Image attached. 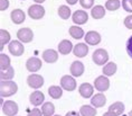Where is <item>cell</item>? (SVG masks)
<instances>
[{
    "mask_svg": "<svg viewBox=\"0 0 132 116\" xmlns=\"http://www.w3.org/2000/svg\"><path fill=\"white\" fill-rule=\"evenodd\" d=\"M124 26L129 29H132V15H129L124 18Z\"/></svg>",
    "mask_w": 132,
    "mask_h": 116,
    "instance_id": "e575fe53",
    "label": "cell"
},
{
    "mask_svg": "<svg viewBox=\"0 0 132 116\" xmlns=\"http://www.w3.org/2000/svg\"><path fill=\"white\" fill-rule=\"evenodd\" d=\"M74 46H73V43L68 39H63V41L58 44V52L63 55H66L68 53H71L73 51Z\"/></svg>",
    "mask_w": 132,
    "mask_h": 116,
    "instance_id": "d6986e66",
    "label": "cell"
},
{
    "mask_svg": "<svg viewBox=\"0 0 132 116\" xmlns=\"http://www.w3.org/2000/svg\"><path fill=\"white\" fill-rule=\"evenodd\" d=\"M109 112L113 113V114H115L117 116L123 114L124 112V104L121 101H115L113 103V104L110 105V107H109Z\"/></svg>",
    "mask_w": 132,
    "mask_h": 116,
    "instance_id": "603a6c76",
    "label": "cell"
},
{
    "mask_svg": "<svg viewBox=\"0 0 132 116\" xmlns=\"http://www.w3.org/2000/svg\"><path fill=\"white\" fill-rule=\"evenodd\" d=\"M8 50L14 56H20L24 54L25 47L20 41H15L14 39L8 44Z\"/></svg>",
    "mask_w": 132,
    "mask_h": 116,
    "instance_id": "9c48e42d",
    "label": "cell"
},
{
    "mask_svg": "<svg viewBox=\"0 0 132 116\" xmlns=\"http://www.w3.org/2000/svg\"><path fill=\"white\" fill-rule=\"evenodd\" d=\"M10 65V58L8 55H6L5 53L0 54V70H6L8 69Z\"/></svg>",
    "mask_w": 132,
    "mask_h": 116,
    "instance_id": "4dcf8cb0",
    "label": "cell"
},
{
    "mask_svg": "<svg viewBox=\"0 0 132 116\" xmlns=\"http://www.w3.org/2000/svg\"><path fill=\"white\" fill-rule=\"evenodd\" d=\"M84 64L82 63L81 61H74L73 63L71 64V68H70V71H71V74L73 77H81L82 74L84 73Z\"/></svg>",
    "mask_w": 132,
    "mask_h": 116,
    "instance_id": "9a60e30c",
    "label": "cell"
},
{
    "mask_svg": "<svg viewBox=\"0 0 132 116\" xmlns=\"http://www.w3.org/2000/svg\"><path fill=\"white\" fill-rule=\"evenodd\" d=\"M72 19H73L74 24L84 25V24H86L87 21H88V15H87V12L85 10L80 9V10H76L73 15H72Z\"/></svg>",
    "mask_w": 132,
    "mask_h": 116,
    "instance_id": "30bf717a",
    "label": "cell"
},
{
    "mask_svg": "<svg viewBox=\"0 0 132 116\" xmlns=\"http://www.w3.org/2000/svg\"><path fill=\"white\" fill-rule=\"evenodd\" d=\"M9 7V1L8 0H0V10L4 11V10H7Z\"/></svg>",
    "mask_w": 132,
    "mask_h": 116,
    "instance_id": "8d00e7d4",
    "label": "cell"
},
{
    "mask_svg": "<svg viewBox=\"0 0 132 116\" xmlns=\"http://www.w3.org/2000/svg\"><path fill=\"white\" fill-rule=\"evenodd\" d=\"M28 15L31 19H40L45 16V8L42 5H31L28 8Z\"/></svg>",
    "mask_w": 132,
    "mask_h": 116,
    "instance_id": "8992f818",
    "label": "cell"
},
{
    "mask_svg": "<svg viewBox=\"0 0 132 116\" xmlns=\"http://www.w3.org/2000/svg\"><path fill=\"white\" fill-rule=\"evenodd\" d=\"M80 5L85 9H92L94 5V0H80Z\"/></svg>",
    "mask_w": 132,
    "mask_h": 116,
    "instance_id": "d6a6232c",
    "label": "cell"
},
{
    "mask_svg": "<svg viewBox=\"0 0 132 116\" xmlns=\"http://www.w3.org/2000/svg\"><path fill=\"white\" fill-rule=\"evenodd\" d=\"M44 100H45V95L39 90L31 92L30 96H29V101H30V104L34 105V106L42 105L43 103H44Z\"/></svg>",
    "mask_w": 132,
    "mask_h": 116,
    "instance_id": "2e32d148",
    "label": "cell"
},
{
    "mask_svg": "<svg viewBox=\"0 0 132 116\" xmlns=\"http://www.w3.org/2000/svg\"><path fill=\"white\" fill-rule=\"evenodd\" d=\"M120 6H121L120 0H108V1L105 2V8L110 11L118 10V9L120 8Z\"/></svg>",
    "mask_w": 132,
    "mask_h": 116,
    "instance_id": "1f68e13d",
    "label": "cell"
},
{
    "mask_svg": "<svg viewBox=\"0 0 132 116\" xmlns=\"http://www.w3.org/2000/svg\"><path fill=\"white\" fill-rule=\"evenodd\" d=\"M106 103V97L102 94V92H98V94L94 95L93 97L91 98V104L93 107H103Z\"/></svg>",
    "mask_w": 132,
    "mask_h": 116,
    "instance_id": "ffe728a7",
    "label": "cell"
},
{
    "mask_svg": "<svg viewBox=\"0 0 132 116\" xmlns=\"http://www.w3.org/2000/svg\"><path fill=\"white\" fill-rule=\"evenodd\" d=\"M118 70V67L117 64L114 63V62H108L103 67V74L106 76V77H111V76H113L115 72Z\"/></svg>",
    "mask_w": 132,
    "mask_h": 116,
    "instance_id": "cb8c5ba5",
    "label": "cell"
},
{
    "mask_svg": "<svg viewBox=\"0 0 132 116\" xmlns=\"http://www.w3.org/2000/svg\"><path fill=\"white\" fill-rule=\"evenodd\" d=\"M92 60L96 65H103L104 67L109 61V53L104 49H97L93 52Z\"/></svg>",
    "mask_w": 132,
    "mask_h": 116,
    "instance_id": "7a4b0ae2",
    "label": "cell"
},
{
    "mask_svg": "<svg viewBox=\"0 0 132 116\" xmlns=\"http://www.w3.org/2000/svg\"><path fill=\"white\" fill-rule=\"evenodd\" d=\"M78 92L83 98H91L94 92V86H92L88 82H84L78 88Z\"/></svg>",
    "mask_w": 132,
    "mask_h": 116,
    "instance_id": "7c38bea8",
    "label": "cell"
},
{
    "mask_svg": "<svg viewBox=\"0 0 132 116\" xmlns=\"http://www.w3.org/2000/svg\"><path fill=\"white\" fill-rule=\"evenodd\" d=\"M34 1H35L37 5H39V4H43V2L46 1V0H34Z\"/></svg>",
    "mask_w": 132,
    "mask_h": 116,
    "instance_id": "b9f144b4",
    "label": "cell"
},
{
    "mask_svg": "<svg viewBox=\"0 0 132 116\" xmlns=\"http://www.w3.org/2000/svg\"><path fill=\"white\" fill-rule=\"evenodd\" d=\"M103 116H117V115L113 114V113H111V112H109V111H108L106 113H104Z\"/></svg>",
    "mask_w": 132,
    "mask_h": 116,
    "instance_id": "60d3db41",
    "label": "cell"
},
{
    "mask_svg": "<svg viewBox=\"0 0 132 116\" xmlns=\"http://www.w3.org/2000/svg\"><path fill=\"white\" fill-rule=\"evenodd\" d=\"M71 14H72V11H71V8L68 7V6L62 5L58 7V15L62 19H68L71 17Z\"/></svg>",
    "mask_w": 132,
    "mask_h": 116,
    "instance_id": "83f0119b",
    "label": "cell"
},
{
    "mask_svg": "<svg viewBox=\"0 0 132 116\" xmlns=\"http://www.w3.org/2000/svg\"><path fill=\"white\" fill-rule=\"evenodd\" d=\"M94 88L98 90L100 92L106 91L110 88V80L108 79L106 76H98V77L94 80Z\"/></svg>",
    "mask_w": 132,
    "mask_h": 116,
    "instance_id": "5b68a950",
    "label": "cell"
},
{
    "mask_svg": "<svg viewBox=\"0 0 132 116\" xmlns=\"http://www.w3.org/2000/svg\"><path fill=\"white\" fill-rule=\"evenodd\" d=\"M43 60L47 62V63H55L58 60V53L55 50H45L43 52Z\"/></svg>",
    "mask_w": 132,
    "mask_h": 116,
    "instance_id": "e0dca14e",
    "label": "cell"
},
{
    "mask_svg": "<svg viewBox=\"0 0 132 116\" xmlns=\"http://www.w3.org/2000/svg\"><path fill=\"white\" fill-rule=\"evenodd\" d=\"M18 91V86L12 80H1L0 82V96L2 98L10 97Z\"/></svg>",
    "mask_w": 132,
    "mask_h": 116,
    "instance_id": "6da1fadb",
    "label": "cell"
},
{
    "mask_svg": "<svg viewBox=\"0 0 132 116\" xmlns=\"http://www.w3.org/2000/svg\"><path fill=\"white\" fill-rule=\"evenodd\" d=\"M48 94L52 98L54 99H59L63 95V88L59 86H51L48 88Z\"/></svg>",
    "mask_w": 132,
    "mask_h": 116,
    "instance_id": "d4e9b609",
    "label": "cell"
},
{
    "mask_svg": "<svg viewBox=\"0 0 132 116\" xmlns=\"http://www.w3.org/2000/svg\"><path fill=\"white\" fill-rule=\"evenodd\" d=\"M10 34L6 29H0V44H1V50L4 49L5 44L10 43Z\"/></svg>",
    "mask_w": 132,
    "mask_h": 116,
    "instance_id": "f546056e",
    "label": "cell"
},
{
    "mask_svg": "<svg viewBox=\"0 0 132 116\" xmlns=\"http://www.w3.org/2000/svg\"><path fill=\"white\" fill-rule=\"evenodd\" d=\"M91 16L94 19H101L105 16V8L101 5H96L91 9Z\"/></svg>",
    "mask_w": 132,
    "mask_h": 116,
    "instance_id": "44dd1931",
    "label": "cell"
},
{
    "mask_svg": "<svg viewBox=\"0 0 132 116\" xmlns=\"http://www.w3.org/2000/svg\"><path fill=\"white\" fill-rule=\"evenodd\" d=\"M27 116H44V115H43L42 111H39L38 108H34L29 112V114Z\"/></svg>",
    "mask_w": 132,
    "mask_h": 116,
    "instance_id": "74e56055",
    "label": "cell"
},
{
    "mask_svg": "<svg viewBox=\"0 0 132 116\" xmlns=\"http://www.w3.org/2000/svg\"><path fill=\"white\" fill-rule=\"evenodd\" d=\"M10 17H11V21L14 24L16 25H20L25 22L26 19V15L25 12L21 10V9H14L10 14Z\"/></svg>",
    "mask_w": 132,
    "mask_h": 116,
    "instance_id": "5bb4252c",
    "label": "cell"
},
{
    "mask_svg": "<svg viewBox=\"0 0 132 116\" xmlns=\"http://www.w3.org/2000/svg\"><path fill=\"white\" fill-rule=\"evenodd\" d=\"M76 80L74 79L73 76H63L61 79V87L64 89V90L67 91H73L76 89Z\"/></svg>",
    "mask_w": 132,
    "mask_h": 116,
    "instance_id": "3957f363",
    "label": "cell"
},
{
    "mask_svg": "<svg viewBox=\"0 0 132 116\" xmlns=\"http://www.w3.org/2000/svg\"><path fill=\"white\" fill-rule=\"evenodd\" d=\"M73 53L75 56L77 58H84V56L87 55L88 53V46L86 43H78L74 46L73 49Z\"/></svg>",
    "mask_w": 132,
    "mask_h": 116,
    "instance_id": "ac0fdd59",
    "label": "cell"
},
{
    "mask_svg": "<svg viewBox=\"0 0 132 116\" xmlns=\"http://www.w3.org/2000/svg\"><path fill=\"white\" fill-rule=\"evenodd\" d=\"M68 32H70V35L75 39H81V38L85 37L83 28H81L80 26H71Z\"/></svg>",
    "mask_w": 132,
    "mask_h": 116,
    "instance_id": "7402d4cb",
    "label": "cell"
},
{
    "mask_svg": "<svg viewBox=\"0 0 132 116\" xmlns=\"http://www.w3.org/2000/svg\"><path fill=\"white\" fill-rule=\"evenodd\" d=\"M65 116H81V114L77 113V112H75V111H71V112H68Z\"/></svg>",
    "mask_w": 132,
    "mask_h": 116,
    "instance_id": "f35d334b",
    "label": "cell"
},
{
    "mask_svg": "<svg viewBox=\"0 0 132 116\" xmlns=\"http://www.w3.org/2000/svg\"><path fill=\"white\" fill-rule=\"evenodd\" d=\"M27 84L29 87L32 89H39L44 85V78H43L40 74L31 73L30 76H28V78H27Z\"/></svg>",
    "mask_w": 132,
    "mask_h": 116,
    "instance_id": "52a82bcc",
    "label": "cell"
},
{
    "mask_svg": "<svg viewBox=\"0 0 132 116\" xmlns=\"http://www.w3.org/2000/svg\"><path fill=\"white\" fill-rule=\"evenodd\" d=\"M15 76V70L12 67H9L6 70H1L0 71V78L1 80H11Z\"/></svg>",
    "mask_w": 132,
    "mask_h": 116,
    "instance_id": "f1b7e54d",
    "label": "cell"
},
{
    "mask_svg": "<svg viewBox=\"0 0 132 116\" xmlns=\"http://www.w3.org/2000/svg\"><path fill=\"white\" fill-rule=\"evenodd\" d=\"M66 2H67L68 5H75L77 2V0H66Z\"/></svg>",
    "mask_w": 132,
    "mask_h": 116,
    "instance_id": "ab89813d",
    "label": "cell"
},
{
    "mask_svg": "<svg viewBox=\"0 0 132 116\" xmlns=\"http://www.w3.org/2000/svg\"><path fill=\"white\" fill-rule=\"evenodd\" d=\"M54 116H61V115H54Z\"/></svg>",
    "mask_w": 132,
    "mask_h": 116,
    "instance_id": "ee69618b",
    "label": "cell"
},
{
    "mask_svg": "<svg viewBox=\"0 0 132 116\" xmlns=\"http://www.w3.org/2000/svg\"><path fill=\"white\" fill-rule=\"evenodd\" d=\"M96 108L92 107L90 105H83L80 108V114L81 116H95L96 115Z\"/></svg>",
    "mask_w": 132,
    "mask_h": 116,
    "instance_id": "484cf974",
    "label": "cell"
},
{
    "mask_svg": "<svg viewBox=\"0 0 132 116\" xmlns=\"http://www.w3.org/2000/svg\"><path fill=\"white\" fill-rule=\"evenodd\" d=\"M26 68H27L28 71L30 72H36L39 71L42 68V60L36 56H32V58H29L27 62H26Z\"/></svg>",
    "mask_w": 132,
    "mask_h": 116,
    "instance_id": "8fae6325",
    "label": "cell"
},
{
    "mask_svg": "<svg viewBox=\"0 0 132 116\" xmlns=\"http://www.w3.org/2000/svg\"><path fill=\"white\" fill-rule=\"evenodd\" d=\"M85 42L88 45H97L101 42V35L95 31H90L85 35Z\"/></svg>",
    "mask_w": 132,
    "mask_h": 116,
    "instance_id": "4fadbf2b",
    "label": "cell"
},
{
    "mask_svg": "<svg viewBox=\"0 0 132 116\" xmlns=\"http://www.w3.org/2000/svg\"><path fill=\"white\" fill-rule=\"evenodd\" d=\"M127 51H128L129 56L132 59V35H131V37L129 38L128 42H127Z\"/></svg>",
    "mask_w": 132,
    "mask_h": 116,
    "instance_id": "d590c367",
    "label": "cell"
},
{
    "mask_svg": "<svg viewBox=\"0 0 132 116\" xmlns=\"http://www.w3.org/2000/svg\"><path fill=\"white\" fill-rule=\"evenodd\" d=\"M122 7L125 11L132 12V0H122Z\"/></svg>",
    "mask_w": 132,
    "mask_h": 116,
    "instance_id": "836d02e7",
    "label": "cell"
},
{
    "mask_svg": "<svg viewBox=\"0 0 132 116\" xmlns=\"http://www.w3.org/2000/svg\"><path fill=\"white\" fill-rule=\"evenodd\" d=\"M128 116H132V109H131L130 112H129V115H128Z\"/></svg>",
    "mask_w": 132,
    "mask_h": 116,
    "instance_id": "7bdbcfd3",
    "label": "cell"
},
{
    "mask_svg": "<svg viewBox=\"0 0 132 116\" xmlns=\"http://www.w3.org/2000/svg\"><path fill=\"white\" fill-rule=\"evenodd\" d=\"M42 113L44 116H53L55 113V106L54 104H52L51 101L45 103L44 105L42 106Z\"/></svg>",
    "mask_w": 132,
    "mask_h": 116,
    "instance_id": "4316f807",
    "label": "cell"
},
{
    "mask_svg": "<svg viewBox=\"0 0 132 116\" xmlns=\"http://www.w3.org/2000/svg\"><path fill=\"white\" fill-rule=\"evenodd\" d=\"M19 111L17 103L12 100H6L2 104V112L6 116H16Z\"/></svg>",
    "mask_w": 132,
    "mask_h": 116,
    "instance_id": "277c9868",
    "label": "cell"
},
{
    "mask_svg": "<svg viewBox=\"0 0 132 116\" xmlns=\"http://www.w3.org/2000/svg\"><path fill=\"white\" fill-rule=\"evenodd\" d=\"M17 37L21 43H30L34 38V33L30 28L24 27L17 32Z\"/></svg>",
    "mask_w": 132,
    "mask_h": 116,
    "instance_id": "ba28073f",
    "label": "cell"
}]
</instances>
